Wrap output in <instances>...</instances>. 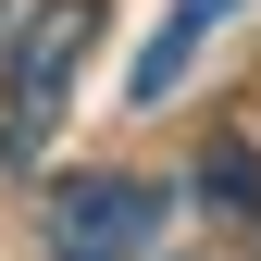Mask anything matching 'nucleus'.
Listing matches in <instances>:
<instances>
[{
    "label": "nucleus",
    "instance_id": "obj_1",
    "mask_svg": "<svg viewBox=\"0 0 261 261\" xmlns=\"http://www.w3.org/2000/svg\"><path fill=\"white\" fill-rule=\"evenodd\" d=\"M87 50H100V0H38V13H25L13 62H0V162H13V174H38V162H50Z\"/></svg>",
    "mask_w": 261,
    "mask_h": 261
},
{
    "label": "nucleus",
    "instance_id": "obj_2",
    "mask_svg": "<svg viewBox=\"0 0 261 261\" xmlns=\"http://www.w3.org/2000/svg\"><path fill=\"white\" fill-rule=\"evenodd\" d=\"M162 224H174V199L137 187V174H62L50 212H38V249L50 261H149Z\"/></svg>",
    "mask_w": 261,
    "mask_h": 261
},
{
    "label": "nucleus",
    "instance_id": "obj_4",
    "mask_svg": "<svg viewBox=\"0 0 261 261\" xmlns=\"http://www.w3.org/2000/svg\"><path fill=\"white\" fill-rule=\"evenodd\" d=\"M212 199L249 224V249H261V174H249V137H212Z\"/></svg>",
    "mask_w": 261,
    "mask_h": 261
},
{
    "label": "nucleus",
    "instance_id": "obj_3",
    "mask_svg": "<svg viewBox=\"0 0 261 261\" xmlns=\"http://www.w3.org/2000/svg\"><path fill=\"white\" fill-rule=\"evenodd\" d=\"M249 13V0H174V13H162V38L137 50V75H124V100H174V75H187V62H199V38H212V25H237Z\"/></svg>",
    "mask_w": 261,
    "mask_h": 261
}]
</instances>
